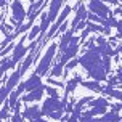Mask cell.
<instances>
[{
	"label": "cell",
	"instance_id": "cell-25",
	"mask_svg": "<svg viewBox=\"0 0 122 122\" xmlns=\"http://www.w3.org/2000/svg\"><path fill=\"white\" fill-rule=\"evenodd\" d=\"M103 64H104L106 72H109V71H111V58H109V56H103Z\"/></svg>",
	"mask_w": 122,
	"mask_h": 122
},
{
	"label": "cell",
	"instance_id": "cell-29",
	"mask_svg": "<svg viewBox=\"0 0 122 122\" xmlns=\"http://www.w3.org/2000/svg\"><path fill=\"white\" fill-rule=\"evenodd\" d=\"M109 108H111V111H121L122 109V103H119V104H109Z\"/></svg>",
	"mask_w": 122,
	"mask_h": 122
},
{
	"label": "cell",
	"instance_id": "cell-32",
	"mask_svg": "<svg viewBox=\"0 0 122 122\" xmlns=\"http://www.w3.org/2000/svg\"><path fill=\"white\" fill-rule=\"evenodd\" d=\"M66 27H67V23H64V24H63V26H61V27H60V29H58V32H60V34H61L63 30H66Z\"/></svg>",
	"mask_w": 122,
	"mask_h": 122
},
{
	"label": "cell",
	"instance_id": "cell-2",
	"mask_svg": "<svg viewBox=\"0 0 122 122\" xmlns=\"http://www.w3.org/2000/svg\"><path fill=\"white\" fill-rule=\"evenodd\" d=\"M88 104L92 106V109L82 112L79 122H88L90 119H95L97 116H104V114L108 112V108H109V101H108L104 97L93 98Z\"/></svg>",
	"mask_w": 122,
	"mask_h": 122
},
{
	"label": "cell",
	"instance_id": "cell-3",
	"mask_svg": "<svg viewBox=\"0 0 122 122\" xmlns=\"http://www.w3.org/2000/svg\"><path fill=\"white\" fill-rule=\"evenodd\" d=\"M56 51H58V43H51V45L48 47V50L45 51V55L42 56L40 63L37 64L36 74L39 76V77H43V76L48 74V71H51V64H53V61H55Z\"/></svg>",
	"mask_w": 122,
	"mask_h": 122
},
{
	"label": "cell",
	"instance_id": "cell-21",
	"mask_svg": "<svg viewBox=\"0 0 122 122\" xmlns=\"http://www.w3.org/2000/svg\"><path fill=\"white\" fill-rule=\"evenodd\" d=\"M32 27H34V24H32V23H29V21H27V23H26L24 26H21V27H18V29L15 30V32H13V34H15V36H19V34H23V32H26V30L32 29Z\"/></svg>",
	"mask_w": 122,
	"mask_h": 122
},
{
	"label": "cell",
	"instance_id": "cell-26",
	"mask_svg": "<svg viewBox=\"0 0 122 122\" xmlns=\"http://www.w3.org/2000/svg\"><path fill=\"white\" fill-rule=\"evenodd\" d=\"M116 29H117V37L122 40V19H117L116 23Z\"/></svg>",
	"mask_w": 122,
	"mask_h": 122
},
{
	"label": "cell",
	"instance_id": "cell-20",
	"mask_svg": "<svg viewBox=\"0 0 122 122\" xmlns=\"http://www.w3.org/2000/svg\"><path fill=\"white\" fill-rule=\"evenodd\" d=\"M39 34H40V26H34V27L29 30V34H27V39L34 42V39H36V37H39Z\"/></svg>",
	"mask_w": 122,
	"mask_h": 122
},
{
	"label": "cell",
	"instance_id": "cell-36",
	"mask_svg": "<svg viewBox=\"0 0 122 122\" xmlns=\"http://www.w3.org/2000/svg\"><path fill=\"white\" fill-rule=\"evenodd\" d=\"M121 122H122V121H121Z\"/></svg>",
	"mask_w": 122,
	"mask_h": 122
},
{
	"label": "cell",
	"instance_id": "cell-30",
	"mask_svg": "<svg viewBox=\"0 0 122 122\" xmlns=\"http://www.w3.org/2000/svg\"><path fill=\"white\" fill-rule=\"evenodd\" d=\"M85 27H87V21H80L77 24V27H76V30H84Z\"/></svg>",
	"mask_w": 122,
	"mask_h": 122
},
{
	"label": "cell",
	"instance_id": "cell-12",
	"mask_svg": "<svg viewBox=\"0 0 122 122\" xmlns=\"http://www.w3.org/2000/svg\"><path fill=\"white\" fill-rule=\"evenodd\" d=\"M43 93H45V85H40L39 88H36L34 92H29L27 95H24V97L21 98V101L23 103H30V101H39V100H42Z\"/></svg>",
	"mask_w": 122,
	"mask_h": 122
},
{
	"label": "cell",
	"instance_id": "cell-27",
	"mask_svg": "<svg viewBox=\"0 0 122 122\" xmlns=\"http://www.w3.org/2000/svg\"><path fill=\"white\" fill-rule=\"evenodd\" d=\"M11 122H23V114L21 112H13Z\"/></svg>",
	"mask_w": 122,
	"mask_h": 122
},
{
	"label": "cell",
	"instance_id": "cell-11",
	"mask_svg": "<svg viewBox=\"0 0 122 122\" xmlns=\"http://www.w3.org/2000/svg\"><path fill=\"white\" fill-rule=\"evenodd\" d=\"M21 114H23V119H27L29 122L30 121H37V119H42V111H40V108H39L37 104L24 108V111H23Z\"/></svg>",
	"mask_w": 122,
	"mask_h": 122
},
{
	"label": "cell",
	"instance_id": "cell-19",
	"mask_svg": "<svg viewBox=\"0 0 122 122\" xmlns=\"http://www.w3.org/2000/svg\"><path fill=\"white\" fill-rule=\"evenodd\" d=\"M82 85L87 87L88 90L98 92V93H100V92H103V87L100 85V82H95V80H93V82H92V80H82Z\"/></svg>",
	"mask_w": 122,
	"mask_h": 122
},
{
	"label": "cell",
	"instance_id": "cell-22",
	"mask_svg": "<svg viewBox=\"0 0 122 122\" xmlns=\"http://www.w3.org/2000/svg\"><path fill=\"white\" fill-rule=\"evenodd\" d=\"M8 109H10V108H8V104H3V108H2V109H0V122H3V121H6V119H8V114H10V112H8Z\"/></svg>",
	"mask_w": 122,
	"mask_h": 122
},
{
	"label": "cell",
	"instance_id": "cell-35",
	"mask_svg": "<svg viewBox=\"0 0 122 122\" xmlns=\"http://www.w3.org/2000/svg\"><path fill=\"white\" fill-rule=\"evenodd\" d=\"M117 5H121V6H122V2H119V3H117Z\"/></svg>",
	"mask_w": 122,
	"mask_h": 122
},
{
	"label": "cell",
	"instance_id": "cell-18",
	"mask_svg": "<svg viewBox=\"0 0 122 122\" xmlns=\"http://www.w3.org/2000/svg\"><path fill=\"white\" fill-rule=\"evenodd\" d=\"M19 95H21V93H19L18 90H13L11 93H10V97L6 98L5 103L8 104V108H10V109H13V108L18 104V98H19Z\"/></svg>",
	"mask_w": 122,
	"mask_h": 122
},
{
	"label": "cell",
	"instance_id": "cell-4",
	"mask_svg": "<svg viewBox=\"0 0 122 122\" xmlns=\"http://www.w3.org/2000/svg\"><path fill=\"white\" fill-rule=\"evenodd\" d=\"M67 108V100H60V98H47L45 101H43L42 108V116H50L51 112H55V111H66Z\"/></svg>",
	"mask_w": 122,
	"mask_h": 122
},
{
	"label": "cell",
	"instance_id": "cell-1",
	"mask_svg": "<svg viewBox=\"0 0 122 122\" xmlns=\"http://www.w3.org/2000/svg\"><path fill=\"white\" fill-rule=\"evenodd\" d=\"M77 61H79V64L88 72V76L95 82L108 80V72H106L104 64H103V56L98 53L97 45L90 50H85V53L80 58H77Z\"/></svg>",
	"mask_w": 122,
	"mask_h": 122
},
{
	"label": "cell",
	"instance_id": "cell-8",
	"mask_svg": "<svg viewBox=\"0 0 122 122\" xmlns=\"http://www.w3.org/2000/svg\"><path fill=\"white\" fill-rule=\"evenodd\" d=\"M26 39H27V36H23V39H21V40L15 45V48H13L11 60H13V63H15V64H18V61L23 60V56L29 53V48L24 45V40H26Z\"/></svg>",
	"mask_w": 122,
	"mask_h": 122
},
{
	"label": "cell",
	"instance_id": "cell-10",
	"mask_svg": "<svg viewBox=\"0 0 122 122\" xmlns=\"http://www.w3.org/2000/svg\"><path fill=\"white\" fill-rule=\"evenodd\" d=\"M19 85L23 87V88H24V92H27V93H29V92H34L36 88H39V87L42 85V77H39V76L34 72L29 79L26 80V82L19 84Z\"/></svg>",
	"mask_w": 122,
	"mask_h": 122
},
{
	"label": "cell",
	"instance_id": "cell-34",
	"mask_svg": "<svg viewBox=\"0 0 122 122\" xmlns=\"http://www.w3.org/2000/svg\"><path fill=\"white\" fill-rule=\"evenodd\" d=\"M6 5V2H3V0H0V6H5Z\"/></svg>",
	"mask_w": 122,
	"mask_h": 122
},
{
	"label": "cell",
	"instance_id": "cell-33",
	"mask_svg": "<svg viewBox=\"0 0 122 122\" xmlns=\"http://www.w3.org/2000/svg\"><path fill=\"white\" fill-rule=\"evenodd\" d=\"M114 13H116V15H121V16H122V8H116V10H114Z\"/></svg>",
	"mask_w": 122,
	"mask_h": 122
},
{
	"label": "cell",
	"instance_id": "cell-7",
	"mask_svg": "<svg viewBox=\"0 0 122 122\" xmlns=\"http://www.w3.org/2000/svg\"><path fill=\"white\" fill-rule=\"evenodd\" d=\"M95 43H97L98 53L101 56H109V58H112V55H116V50L111 48V45L108 43V40H106L103 36L97 37V39H95Z\"/></svg>",
	"mask_w": 122,
	"mask_h": 122
},
{
	"label": "cell",
	"instance_id": "cell-31",
	"mask_svg": "<svg viewBox=\"0 0 122 122\" xmlns=\"http://www.w3.org/2000/svg\"><path fill=\"white\" fill-rule=\"evenodd\" d=\"M117 80H119V85L122 87V66L117 67Z\"/></svg>",
	"mask_w": 122,
	"mask_h": 122
},
{
	"label": "cell",
	"instance_id": "cell-5",
	"mask_svg": "<svg viewBox=\"0 0 122 122\" xmlns=\"http://www.w3.org/2000/svg\"><path fill=\"white\" fill-rule=\"evenodd\" d=\"M87 8H88V13H93L95 16H98V18L103 19V21H106V19L111 16V10H109V6L106 5L104 2L92 0V2H88V3H87Z\"/></svg>",
	"mask_w": 122,
	"mask_h": 122
},
{
	"label": "cell",
	"instance_id": "cell-13",
	"mask_svg": "<svg viewBox=\"0 0 122 122\" xmlns=\"http://www.w3.org/2000/svg\"><path fill=\"white\" fill-rule=\"evenodd\" d=\"M72 34H74V30L72 29H67L63 36H61V39H60V43H58V53H60V56L66 51V48H67V45L71 43V39H72ZM58 56V58H60ZM58 61V60H56Z\"/></svg>",
	"mask_w": 122,
	"mask_h": 122
},
{
	"label": "cell",
	"instance_id": "cell-14",
	"mask_svg": "<svg viewBox=\"0 0 122 122\" xmlns=\"http://www.w3.org/2000/svg\"><path fill=\"white\" fill-rule=\"evenodd\" d=\"M80 82H82V77H80L79 74H76L72 79H71L66 85H64V97H63V100H67V98H69V95H71V93L77 88V85H79Z\"/></svg>",
	"mask_w": 122,
	"mask_h": 122
},
{
	"label": "cell",
	"instance_id": "cell-17",
	"mask_svg": "<svg viewBox=\"0 0 122 122\" xmlns=\"http://www.w3.org/2000/svg\"><path fill=\"white\" fill-rule=\"evenodd\" d=\"M16 64L13 63L11 58H3V60H0V77L3 76V72H6L8 69H11V67H15Z\"/></svg>",
	"mask_w": 122,
	"mask_h": 122
},
{
	"label": "cell",
	"instance_id": "cell-24",
	"mask_svg": "<svg viewBox=\"0 0 122 122\" xmlns=\"http://www.w3.org/2000/svg\"><path fill=\"white\" fill-rule=\"evenodd\" d=\"M0 30H2L5 36H10V32H11V27L6 24V23H2V24H0Z\"/></svg>",
	"mask_w": 122,
	"mask_h": 122
},
{
	"label": "cell",
	"instance_id": "cell-16",
	"mask_svg": "<svg viewBox=\"0 0 122 122\" xmlns=\"http://www.w3.org/2000/svg\"><path fill=\"white\" fill-rule=\"evenodd\" d=\"M103 93L104 95H108V97H112L116 98V100H119L122 103V90H116V88H112V87H103Z\"/></svg>",
	"mask_w": 122,
	"mask_h": 122
},
{
	"label": "cell",
	"instance_id": "cell-23",
	"mask_svg": "<svg viewBox=\"0 0 122 122\" xmlns=\"http://www.w3.org/2000/svg\"><path fill=\"white\" fill-rule=\"evenodd\" d=\"M45 92L48 93V97H50V98H60V97H58V92H56V88H53V87L45 85Z\"/></svg>",
	"mask_w": 122,
	"mask_h": 122
},
{
	"label": "cell",
	"instance_id": "cell-6",
	"mask_svg": "<svg viewBox=\"0 0 122 122\" xmlns=\"http://www.w3.org/2000/svg\"><path fill=\"white\" fill-rule=\"evenodd\" d=\"M10 10H11V21L13 26H16V29L23 26V21L26 18V10L24 5L21 2H11L10 3Z\"/></svg>",
	"mask_w": 122,
	"mask_h": 122
},
{
	"label": "cell",
	"instance_id": "cell-28",
	"mask_svg": "<svg viewBox=\"0 0 122 122\" xmlns=\"http://www.w3.org/2000/svg\"><path fill=\"white\" fill-rule=\"evenodd\" d=\"M88 36H90V30H88V29L85 27V29L80 32V37H79V39H80V40H85V39H87Z\"/></svg>",
	"mask_w": 122,
	"mask_h": 122
},
{
	"label": "cell",
	"instance_id": "cell-15",
	"mask_svg": "<svg viewBox=\"0 0 122 122\" xmlns=\"http://www.w3.org/2000/svg\"><path fill=\"white\" fill-rule=\"evenodd\" d=\"M71 10H72V8H71V5H64V8L61 10L60 16L56 18V23H55V26H56V27H58V29H60V27H61V26H63V24H64V21H66L67 15L71 13Z\"/></svg>",
	"mask_w": 122,
	"mask_h": 122
},
{
	"label": "cell",
	"instance_id": "cell-9",
	"mask_svg": "<svg viewBox=\"0 0 122 122\" xmlns=\"http://www.w3.org/2000/svg\"><path fill=\"white\" fill-rule=\"evenodd\" d=\"M64 2L63 0H55V2H51L48 6V13H47V21L48 23H53V21H56V18L60 16V11L61 8H64Z\"/></svg>",
	"mask_w": 122,
	"mask_h": 122
}]
</instances>
